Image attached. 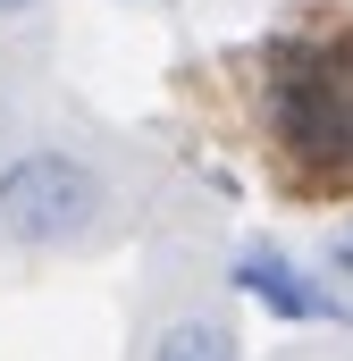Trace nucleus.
I'll return each mask as SVG.
<instances>
[{
	"label": "nucleus",
	"instance_id": "obj_1",
	"mask_svg": "<svg viewBox=\"0 0 353 361\" xmlns=\"http://www.w3.org/2000/svg\"><path fill=\"white\" fill-rule=\"evenodd\" d=\"M269 143L320 185H353V34L277 51L261 85Z\"/></svg>",
	"mask_w": 353,
	"mask_h": 361
},
{
	"label": "nucleus",
	"instance_id": "obj_2",
	"mask_svg": "<svg viewBox=\"0 0 353 361\" xmlns=\"http://www.w3.org/2000/svg\"><path fill=\"white\" fill-rule=\"evenodd\" d=\"M101 202H109V185L92 160L76 152H17L8 169H0V235H17V244H34V252H59V244H76L101 227Z\"/></svg>",
	"mask_w": 353,
	"mask_h": 361
},
{
	"label": "nucleus",
	"instance_id": "obj_3",
	"mask_svg": "<svg viewBox=\"0 0 353 361\" xmlns=\"http://www.w3.org/2000/svg\"><path fill=\"white\" fill-rule=\"evenodd\" d=\"M227 286L253 294L269 319H294V328H303V319H311V328H353V302L328 286V277H311L303 261H286L277 244H244V252L227 261Z\"/></svg>",
	"mask_w": 353,
	"mask_h": 361
},
{
	"label": "nucleus",
	"instance_id": "obj_4",
	"mask_svg": "<svg viewBox=\"0 0 353 361\" xmlns=\"http://www.w3.org/2000/svg\"><path fill=\"white\" fill-rule=\"evenodd\" d=\"M152 361H244V345L219 311H176L160 328V345H152Z\"/></svg>",
	"mask_w": 353,
	"mask_h": 361
},
{
	"label": "nucleus",
	"instance_id": "obj_5",
	"mask_svg": "<svg viewBox=\"0 0 353 361\" xmlns=\"http://www.w3.org/2000/svg\"><path fill=\"white\" fill-rule=\"evenodd\" d=\"M320 261H328V277H337V294L353 302V219L337 227V235H328V252H320Z\"/></svg>",
	"mask_w": 353,
	"mask_h": 361
},
{
	"label": "nucleus",
	"instance_id": "obj_6",
	"mask_svg": "<svg viewBox=\"0 0 353 361\" xmlns=\"http://www.w3.org/2000/svg\"><path fill=\"white\" fill-rule=\"evenodd\" d=\"M17 8H34V0H0V17H17Z\"/></svg>",
	"mask_w": 353,
	"mask_h": 361
}]
</instances>
